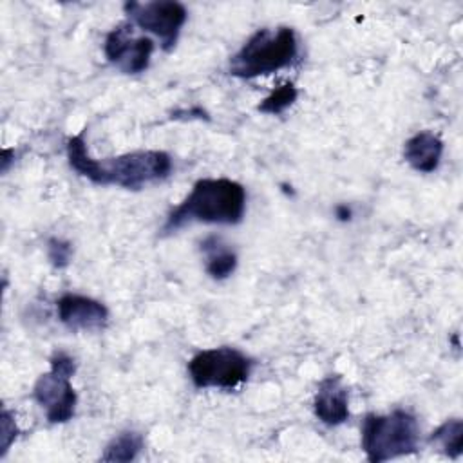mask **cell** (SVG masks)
Instances as JSON below:
<instances>
[{
    "label": "cell",
    "instance_id": "obj_17",
    "mask_svg": "<svg viewBox=\"0 0 463 463\" xmlns=\"http://www.w3.org/2000/svg\"><path fill=\"white\" fill-rule=\"evenodd\" d=\"M16 434H18V427H16L11 412L7 409H4L2 411V450H0L2 456L7 452L9 445L14 441Z\"/></svg>",
    "mask_w": 463,
    "mask_h": 463
},
{
    "label": "cell",
    "instance_id": "obj_18",
    "mask_svg": "<svg viewBox=\"0 0 463 463\" xmlns=\"http://www.w3.org/2000/svg\"><path fill=\"white\" fill-rule=\"evenodd\" d=\"M336 215H338L342 221H345V219H349V217H351V210H349L347 206L340 204V206H336Z\"/></svg>",
    "mask_w": 463,
    "mask_h": 463
},
{
    "label": "cell",
    "instance_id": "obj_6",
    "mask_svg": "<svg viewBox=\"0 0 463 463\" xmlns=\"http://www.w3.org/2000/svg\"><path fill=\"white\" fill-rule=\"evenodd\" d=\"M74 373V358L65 353H56L51 358V369L34 383L33 398L45 411L51 423H65L74 416L76 392L71 383Z\"/></svg>",
    "mask_w": 463,
    "mask_h": 463
},
{
    "label": "cell",
    "instance_id": "obj_13",
    "mask_svg": "<svg viewBox=\"0 0 463 463\" xmlns=\"http://www.w3.org/2000/svg\"><path fill=\"white\" fill-rule=\"evenodd\" d=\"M430 443H436L449 458L456 459L463 452V421L459 418L447 420L432 434Z\"/></svg>",
    "mask_w": 463,
    "mask_h": 463
},
{
    "label": "cell",
    "instance_id": "obj_3",
    "mask_svg": "<svg viewBox=\"0 0 463 463\" xmlns=\"http://www.w3.org/2000/svg\"><path fill=\"white\" fill-rule=\"evenodd\" d=\"M420 425L414 414L396 409L389 414H367L362 423V449L371 463H382L418 450Z\"/></svg>",
    "mask_w": 463,
    "mask_h": 463
},
{
    "label": "cell",
    "instance_id": "obj_10",
    "mask_svg": "<svg viewBox=\"0 0 463 463\" xmlns=\"http://www.w3.org/2000/svg\"><path fill=\"white\" fill-rule=\"evenodd\" d=\"M315 416L333 427L340 425L349 418V403H347V389L342 383V378L338 374L326 376L317 389L315 400H313Z\"/></svg>",
    "mask_w": 463,
    "mask_h": 463
},
{
    "label": "cell",
    "instance_id": "obj_8",
    "mask_svg": "<svg viewBox=\"0 0 463 463\" xmlns=\"http://www.w3.org/2000/svg\"><path fill=\"white\" fill-rule=\"evenodd\" d=\"M107 60L125 74L143 72L154 52V42L146 36H134L130 24L116 25L105 38Z\"/></svg>",
    "mask_w": 463,
    "mask_h": 463
},
{
    "label": "cell",
    "instance_id": "obj_9",
    "mask_svg": "<svg viewBox=\"0 0 463 463\" xmlns=\"http://www.w3.org/2000/svg\"><path fill=\"white\" fill-rule=\"evenodd\" d=\"M60 322L71 331H98L109 322V309L85 295L67 293L56 302Z\"/></svg>",
    "mask_w": 463,
    "mask_h": 463
},
{
    "label": "cell",
    "instance_id": "obj_2",
    "mask_svg": "<svg viewBox=\"0 0 463 463\" xmlns=\"http://www.w3.org/2000/svg\"><path fill=\"white\" fill-rule=\"evenodd\" d=\"M246 210V190L241 183L219 177L199 179L192 192L168 213L161 232L172 233L192 222L239 224Z\"/></svg>",
    "mask_w": 463,
    "mask_h": 463
},
{
    "label": "cell",
    "instance_id": "obj_1",
    "mask_svg": "<svg viewBox=\"0 0 463 463\" xmlns=\"http://www.w3.org/2000/svg\"><path fill=\"white\" fill-rule=\"evenodd\" d=\"M67 159L71 168L94 184H116L127 190H141L166 179L172 172V159L163 150H136L101 161L94 159L83 134L67 139Z\"/></svg>",
    "mask_w": 463,
    "mask_h": 463
},
{
    "label": "cell",
    "instance_id": "obj_14",
    "mask_svg": "<svg viewBox=\"0 0 463 463\" xmlns=\"http://www.w3.org/2000/svg\"><path fill=\"white\" fill-rule=\"evenodd\" d=\"M143 449V436L134 430L118 434L101 454L103 461H132Z\"/></svg>",
    "mask_w": 463,
    "mask_h": 463
},
{
    "label": "cell",
    "instance_id": "obj_7",
    "mask_svg": "<svg viewBox=\"0 0 463 463\" xmlns=\"http://www.w3.org/2000/svg\"><path fill=\"white\" fill-rule=\"evenodd\" d=\"M130 22L143 31L159 38L165 51L174 49L177 43L181 27L186 22V9L179 2L154 0V2H125L123 5Z\"/></svg>",
    "mask_w": 463,
    "mask_h": 463
},
{
    "label": "cell",
    "instance_id": "obj_12",
    "mask_svg": "<svg viewBox=\"0 0 463 463\" xmlns=\"http://www.w3.org/2000/svg\"><path fill=\"white\" fill-rule=\"evenodd\" d=\"M201 251L206 257V273L215 279L222 280L230 277L237 268V255L228 244L217 237L210 235L201 242Z\"/></svg>",
    "mask_w": 463,
    "mask_h": 463
},
{
    "label": "cell",
    "instance_id": "obj_16",
    "mask_svg": "<svg viewBox=\"0 0 463 463\" xmlns=\"http://www.w3.org/2000/svg\"><path fill=\"white\" fill-rule=\"evenodd\" d=\"M71 255H72V248L67 241L54 237L47 242V257L54 268H65L71 260Z\"/></svg>",
    "mask_w": 463,
    "mask_h": 463
},
{
    "label": "cell",
    "instance_id": "obj_11",
    "mask_svg": "<svg viewBox=\"0 0 463 463\" xmlns=\"http://www.w3.org/2000/svg\"><path fill=\"white\" fill-rule=\"evenodd\" d=\"M443 154V141L429 130L414 134L411 139L405 141L403 157L405 161L418 172L429 174L434 172L439 165Z\"/></svg>",
    "mask_w": 463,
    "mask_h": 463
},
{
    "label": "cell",
    "instance_id": "obj_15",
    "mask_svg": "<svg viewBox=\"0 0 463 463\" xmlns=\"http://www.w3.org/2000/svg\"><path fill=\"white\" fill-rule=\"evenodd\" d=\"M298 96V90L293 83H284L279 89H275L268 98H264L259 105V110L262 114H282L288 107L295 103Z\"/></svg>",
    "mask_w": 463,
    "mask_h": 463
},
{
    "label": "cell",
    "instance_id": "obj_4",
    "mask_svg": "<svg viewBox=\"0 0 463 463\" xmlns=\"http://www.w3.org/2000/svg\"><path fill=\"white\" fill-rule=\"evenodd\" d=\"M298 51L297 36L291 27L259 29L232 56L230 74L237 78H257L288 67Z\"/></svg>",
    "mask_w": 463,
    "mask_h": 463
},
{
    "label": "cell",
    "instance_id": "obj_5",
    "mask_svg": "<svg viewBox=\"0 0 463 463\" xmlns=\"http://www.w3.org/2000/svg\"><path fill=\"white\" fill-rule=\"evenodd\" d=\"M251 358L235 347H213L199 351L188 362L190 380L199 389H233L244 383L251 373Z\"/></svg>",
    "mask_w": 463,
    "mask_h": 463
}]
</instances>
